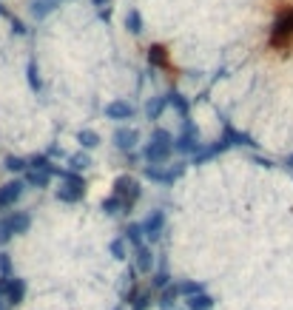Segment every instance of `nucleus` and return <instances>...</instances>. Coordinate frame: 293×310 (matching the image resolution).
Instances as JSON below:
<instances>
[{
	"label": "nucleus",
	"instance_id": "nucleus-2",
	"mask_svg": "<svg viewBox=\"0 0 293 310\" xmlns=\"http://www.w3.org/2000/svg\"><path fill=\"white\" fill-rule=\"evenodd\" d=\"M0 310H6V308H3V302H0Z\"/></svg>",
	"mask_w": 293,
	"mask_h": 310
},
{
	"label": "nucleus",
	"instance_id": "nucleus-1",
	"mask_svg": "<svg viewBox=\"0 0 293 310\" xmlns=\"http://www.w3.org/2000/svg\"><path fill=\"white\" fill-rule=\"evenodd\" d=\"M293 40V14L279 26V32H276V43H291Z\"/></svg>",
	"mask_w": 293,
	"mask_h": 310
}]
</instances>
